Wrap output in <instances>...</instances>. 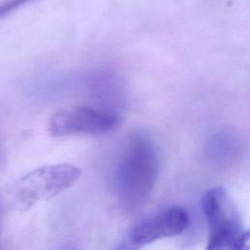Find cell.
<instances>
[{
	"label": "cell",
	"instance_id": "1",
	"mask_svg": "<svg viewBox=\"0 0 250 250\" xmlns=\"http://www.w3.org/2000/svg\"><path fill=\"white\" fill-rule=\"evenodd\" d=\"M157 167V155L149 139L133 136L116 167L115 183L120 198L130 206L144 202L154 187Z\"/></svg>",
	"mask_w": 250,
	"mask_h": 250
},
{
	"label": "cell",
	"instance_id": "6",
	"mask_svg": "<svg viewBox=\"0 0 250 250\" xmlns=\"http://www.w3.org/2000/svg\"><path fill=\"white\" fill-rule=\"evenodd\" d=\"M2 160H3V154H2L1 147H0V165H1V163H2Z\"/></svg>",
	"mask_w": 250,
	"mask_h": 250
},
{
	"label": "cell",
	"instance_id": "3",
	"mask_svg": "<svg viewBox=\"0 0 250 250\" xmlns=\"http://www.w3.org/2000/svg\"><path fill=\"white\" fill-rule=\"evenodd\" d=\"M81 169L69 163L39 167L22 176L13 187L12 199L20 210L50 200L73 186L81 176Z\"/></svg>",
	"mask_w": 250,
	"mask_h": 250
},
{
	"label": "cell",
	"instance_id": "5",
	"mask_svg": "<svg viewBox=\"0 0 250 250\" xmlns=\"http://www.w3.org/2000/svg\"><path fill=\"white\" fill-rule=\"evenodd\" d=\"M116 115L89 106H72L56 111L50 118L48 130L53 137L99 135L118 126Z\"/></svg>",
	"mask_w": 250,
	"mask_h": 250
},
{
	"label": "cell",
	"instance_id": "4",
	"mask_svg": "<svg viewBox=\"0 0 250 250\" xmlns=\"http://www.w3.org/2000/svg\"><path fill=\"white\" fill-rule=\"evenodd\" d=\"M188 224V214L184 208L180 206L164 208L136 223L114 250H142L157 240L183 233Z\"/></svg>",
	"mask_w": 250,
	"mask_h": 250
},
{
	"label": "cell",
	"instance_id": "2",
	"mask_svg": "<svg viewBox=\"0 0 250 250\" xmlns=\"http://www.w3.org/2000/svg\"><path fill=\"white\" fill-rule=\"evenodd\" d=\"M201 208L208 228L205 250H250L249 231L224 188L208 189L201 198Z\"/></svg>",
	"mask_w": 250,
	"mask_h": 250
}]
</instances>
